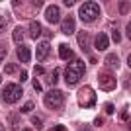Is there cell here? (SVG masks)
Segmentation results:
<instances>
[{
	"mask_svg": "<svg viewBox=\"0 0 131 131\" xmlns=\"http://www.w3.org/2000/svg\"><path fill=\"white\" fill-rule=\"evenodd\" d=\"M112 39H114L115 43H119V41H121V35H119V31H117V29H114V33H112Z\"/></svg>",
	"mask_w": 131,
	"mask_h": 131,
	"instance_id": "obj_22",
	"label": "cell"
},
{
	"mask_svg": "<svg viewBox=\"0 0 131 131\" xmlns=\"http://www.w3.org/2000/svg\"><path fill=\"white\" fill-rule=\"evenodd\" d=\"M31 84H33V88H35L37 92H41V90H43V86H41V84H39V80H35V78L31 80Z\"/></svg>",
	"mask_w": 131,
	"mask_h": 131,
	"instance_id": "obj_24",
	"label": "cell"
},
{
	"mask_svg": "<svg viewBox=\"0 0 131 131\" xmlns=\"http://www.w3.org/2000/svg\"><path fill=\"white\" fill-rule=\"evenodd\" d=\"M106 67H108V69H112V71H114V69H117V67H119V57H117V55H114V53H110L108 57H106Z\"/></svg>",
	"mask_w": 131,
	"mask_h": 131,
	"instance_id": "obj_12",
	"label": "cell"
},
{
	"mask_svg": "<svg viewBox=\"0 0 131 131\" xmlns=\"http://www.w3.org/2000/svg\"><path fill=\"white\" fill-rule=\"evenodd\" d=\"M31 121H33V125L37 127V129H41V127H43V121H41V117H39V115H35V117H31Z\"/></svg>",
	"mask_w": 131,
	"mask_h": 131,
	"instance_id": "obj_19",
	"label": "cell"
},
{
	"mask_svg": "<svg viewBox=\"0 0 131 131\" xmlns=\"http://www.w3.org/2000/svg\"><path fill=\"white\" fill-rule=\"evenodd\" d=\"M98 82L104 90H114L115 88V78H114V74H110V72H100Z\"/></svg>",
	"mask_w": 131,
	"mask_h": 131,
	"instance_id": "obj_6",
	"label": "cell"
},
{
	"mask_svg": "<svg viewBox=\"0 0 131 131\" xmlns=\"http://www.w3.org/2000/svg\"><path fill=\"white\" fill-rule=\"evenodd\" d=\"M78 104L82 108H92L96 104V94H94V90L90 86H82L78 90Z\"/></svg>",
	"mask_w": 131,
	"mask_h": 131,
	"instance_id": "obj_4",
	"label": "cell"
},
{
	"mask_svg": "<svg viewBox=\"0 0 131 131\" xmlns=\"http://www.w3.org/2000/svg\"><path fill=\"white\" fill-rule=\"evenodd\" d=\"M59 57H61V59H71V57H72V49H71V47H69V45H65V43H63V45H61V47H59Z\"/></svg>",
	"mask_w": 131,
	"mask_h": 131,
	"instance_id": "obj_15",
	"label": "cell"
},
{
	"mask_svg": "<svg viewBox=\"0 0 131 131\" xmlns=\"http://www.w3.org/2000/svg\"><path fill=\"white\" fill-rule=\"evenodd\" d=\"M80 131H92V129H90V127H88V125H84V127H82Z\"/></svg>",
	"mask_w": 131,
	"mask_h": 131,
	"instance_id": "obj_32",
	"label": "cell"
},
{
	"mask_svg": "<svg viewBox=\"0 0 131 131\" xmlns=\"http://www.w3.org/2000/svg\"><path fill=\"white\" fill-rule=\"evenodd\" d=\"M24 131H31V129H24Z\"/></svg>",
	"mask_w": 131,
	"mask_h": 131,
	"instance_id": "obj_34",
	"label": "cell"
},
{
	"mask_svg": "<svg viewBox=\"0 0 131 131\" xmlns=\"http://www.w3.org/2000/svg\"><path fill=\"white\" fill-rule=\"evenodd\" d=\"M4 29H6V20L0 16V31H4Z\"/></svg>",
	"mask_w": 131,
	"mask_h": 131,
	"instance_id": "obj_27",
	"label": "cell"
},
{
	"mask_svg": "<svg viewBox=\"0 0 131 131\" xmlns=\"http://www.w3.org/2000/svg\"><path fill=\"white\" fill-rule=\"evenodd\" d=\"M24 27H16V29H14V41H18V43H20V41H22L24 39Z\"/></svg>",
	"mask_w": 131,
	"mask_h": 131,
	"instance_id": "obj_16",
	"label": "cell"
},
{
	"mask_svg": "<svg viewBox=\"0 0 131 131\" xmlns=\"http://www.w3.org/2000/svg\"><path fill=\"white\" fill-rule=\"evenodd\" d=\"M4 57H6V49H4V47H0V61H4Z\"/></svg>",
	"mask_w": 131,
	"mask_h": 131,
	"instance_id": "obj_30",
	"label": "cell"
},
{
	"mask_svg": "<svg viewBox=\"0 0 131 131\" xmlns=\"http://www.w3.org/2000/svg\"><path fill=\"white\" fill-rule=\"evenodd\" d=\"M16 71H20V69H18L16 65H12V63H10V65H6V69H4V72H6V74H14Z\"/></svg>",
	"mask_w": 131,
	"mask_h": 131,
	"instance_id": "obj_17",
	"label": "cell"
},
{
	"mask_svg": "<svg viewBox=\"0 0 131 131\" xmlns=\"http://www.w3.org/2000/svg\"><path fill=\"white\" fill-rule=\"evenodd\" d=\"M0 82H2V77H0Z\"/></svg>",
	"mask_w": 131,
	"mask_h": 131,
	"instance_id": "obj_35",
	"label": "cell"
},
{
	"mask_svg": "<svg viewBox=\"0 0 131 131\" xmlns=\"http://www.w3.org/2000/svg\"><path fill=\"white\" fill-rule=\"evenodd\" d=\"M125 35H127V37L131 35V26H127V27H125Z\"/></svg>",
	"mask_w": 131,
	"mask_h": 131,
	"instance_id": "obj_31",
	"label": "cell"
},
{
	"mask_svg": "<svg viewBox=\"0 0 131 131\" xmlns=\"http://www.w3.org/2000/svg\"><path fill=\"white\" fill-rule=\"evenodd\" d=\"M18 121H20V119H18V115H10V123H12V125H18Z\"/></svg>",
	"mask_w": 131,
	"mask_h": 131,
	"instance_id": "obj_28",
	"label": "cell"
},
{
	"mask_svg": "<svg viewBox=\"0 0 131 131\" xmlns=\"http://www.w3.org/2000/svg\"><path fill=\"white\" fill-rule=\"evenodd\" d=\"M119 12L121 14H127L129 12V2H119Z\"/></svg>",
	"mask_w": 131,
	"mask_h": 131,
	"instance_id": "obj_20",
	"label": "cell"
},
{
	"mask_svg": "<svg viewBox=\"0 0 131 131\" xmlns=\"http://www.w3.org/2000/svg\"><path fill=\"white\" fill-rule=\"evenodd\" d=\"M78 16H80L82 22L92 24V22H96L98 16H100V6L96 4V2H84V4L80 6V10H78Z\"/></svg>",
	"mask_w": 131,
	"mask_h": 131,
	"instance_id": "obj_2",
	"label": "cell"
},
{
	"mask_svg": "<svg viewBox=\"0 0 131 131\" xmlns=\"http://www.w3.org/2000/svg\"><path fill=\"white\" fill-rule=\"evenodd\" d=\"M49 53H51L49 41H41V43L37 45V59H39V61H45L47 57H49Z\"/></svg>",
	"mask_w": 131,
	"mask_h": 131,
	"instance_id": "obj_9",
	"label": "cell"
},
{
	"mask_svg": "<svg viewBox=\"0 0 131 131\" xmlns=\"http://www.w3.org/2000/svg\"><path fill=\"white\" fill-rule=\"evenodd\" d=\"M0 131H4V125H2V123H0Z\"/></svg>",
	"mask_w": 131,
	"mask_h": 131,
	"instance_id": "obj_33",
	"label": "cell"
},
{
	"mask_svg": "<svg viewBox=\"0 0 131 131\" xmlns=\"http://www.w3.org/2000/svg\"><path fill=\"white\" fill-rule=\"evenodd\" d=\"M114 112H115V108H114V104H108V106H106V114H114Z\"/></svg>",
	"mask_w": 131,
	"mask_h": 131,
	"instance_id": "obj_26",
	"label": "cell"
},
{
	"mask_svg": "<svg viewBox=\"0 0 131 131\" xmlns=\"http://www.w3.org/2000/svg\"><path fill=\"white\" fill-rule=\"evenodd\" d=\"M16 55H18V59L22 61V63H27V61L31 59V51H29V47H27V45H18Z\"/></svg>",
	"mask_w": 131,
	"mask_h": 131,
	"instance_id": "obj_11",
	"label": "cell"
},
{
	"mask_svg": "<svg viewBox=\"0 0 131 131\" xmlns=\"http://www.w3.org/2000/svg\"><path fill=\"white\" fill-rule=\"evenodd\" d=\"M59 69H55V71L53 72H51V78H49V82H51V84H57V80H59Z\"/></svg>",
	"mask_w": 131,
	"mask_h": 131,
	"instance_id": "obj_18",
	"label": "cell"
},
{
	"mask_svg": "<svg viewBox=\"0 0 131 131\" xmlns=\"http://www.w3.org/2000/svg\"><path fill=\"white\" fill-rule=\"evenodd\" d=\"M27 77H29V74H27L26 71H22V72H20V80H22V82H24V80H27Z\"/></svg>",
	"mask_w": 131,
	"mask_h": 131,
	"instance_id": "obj_29",
	"label": "cell"
},
{
	"mask_svg": "<svg viewBox=\"0 0 131 131\" xmlns=\"http://www.w3.org/2000/svg\"><path fill=\"white\" fill-rule=\"evenodd\" d=\"M77 37H78V45H80V49L84 51V53H88V51H90V37H88V33L86 31H78Z\"/></svg>",
	"mask_w": 131,
	"mask_h": 131,
	"instance_id": "obj_10",
	"label": "cell"
},
{
	"mask_svg": "<svg viewBox=\"0 0 131 131\" xmlns=\"http://www.w3.org/2000/svg\"><path fill=\"white\" fill-rule=\"evenodd\" d=\"M39 35H41V24H39V22H31V24H29V37L37 39Z\"/></svg>",
	"mask_w": 131,
	"mask_h": 131,
	"instance_id": "obj_14",
	"label": "cell"
},
{
	"mask_svg": "<svg viewBox=\"0 0 131 131\" xmlns=\"http://www.w3.org/2000/svg\"><path fill=\"white\" fill-rule=\"evenodd\" d=\"M22 94H24V90H22V86L20 84H6L4 88H2V100H4L6 104H14V102H18V100L22 98Z\"/></svg>",
	"mask_w": 131,
	"mask_h": 131,
	"instance_id": "obj_3",
	"label": "cell"
},
{
	"mask_svg": "<svg viewBox=\"0 0 131 131\" xmlns=\"http://www.w3.org/2000/svg\"><path fill=\"white\" fill-rule=\"evenodd\" d=\"M121 119H129V106H125V110H123V112H121Z\"/></svg>",
	"mask_w": 131,
	"mask_h": 131,
	"instance_id": "obj_23",
	"label": "cell"
},
{
	"mask_svg": "<svg viewBox=\"0 0 131 131\" xmlns=\"http://www.w3.org/2000/svg\"><path fill=\"white\" fill-rule=\"evenodd\" d=\"M33 71H35V74H45V69H43L41 65H37L35 69H33Z\"/></svg>",
	"mask_w": 131,
	"mask_h": 131,
	"instance_id": "obj_25",
	"label": "cell"
},
{
	"mask_svg": "<svg viewBox=\"0 0 131 131\" xmlns=\"http://www.w3.org/2000/svg\"><path fill=\"white\" fill-rule=\"evenodd\" d=\"M59 18H61V8L59 6L51 4L49 8H45V20H47L49 24H57Z\"/></svg>",
	"mask_w": 131,
	"mask_h": 131,
	"instance_id": "obj_7",
	"label": "cell"
},
{
	"mask_svg": "<svg viewBox=\"0 0 131 131\" xmlns=\"http://www.w3.org/2000/svg\"><path fill=\"white\" fill-rule=\"evenodd\" d=\"M72 31H74V20L69 16V18H65V20H63V33L71 35Z\"/></svg>",
	"mask_w": 131,
	"mask_h": 131,
	"instance_id": "obj_13",
	"label": "cell"
},
{
	"mask_svg": "<svg viewBox=\"0 0 131 131\" xmlns=\"http://www.w3.org/2000/svg\"><path fill=\"white\" fill-rule=\"evenodd\" d=\"M84 74V63L80 59H71V63L65 69V80L67 84H77Z\"/></svg>",
	"mask_w": 131,
	"mask_h": 131,
	"instance_id": "obj_1",
	"label": "cell"
},
{
	"mask_svg": "<svg viewBox=\"0 0 131 131\" xmlns=\"http://www.w3.org/2000/svg\"><path fill=\"white\" fill-rule=\"evenodd\" d=\"M94 45H96V49L98 51H106L110 45V37L106 35V33H98L96 35V39H94Z\"/></svg>",
	"mask_w": 131,
	"mask_h": 131,
	"instance_id": "obj_8",
	"label": "cell"
},
{
	"mask_svg": "<svg viewBox=\"0 0 131 131\" xmlns=\"http://www.w3.org/2000/svg\"><path fill=\"white\" fill-rule=\"evenodd\" d=\"M63 102H65V96L59 92V90H51V92L45 94V106L51 110H57L63 106Z\"/></svg>",
	"mask_w": 131,
	"mask_h": 131,
	"instance_id": "obj_5",
	"label": "cell"
},
{
	"mask_svg": "<svg viewBox=\"0 0 131 131\" xmlns=\"http://www.w3.org/2000/svg\"><path fill=\"white\" fill-rule=\"evenodd\" d=\"M33 110V102H27V104L22 106V114H27V112H31Z\"/></svg>",
	"mask_w": 131,
	"mask_h": 131,
	"instance_id": "obj_21",
	"label": "cell"
}]
</instances>
